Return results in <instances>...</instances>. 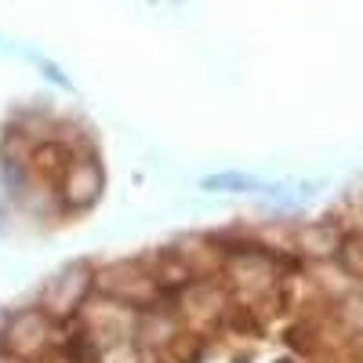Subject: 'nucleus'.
I'll return each mask as SVG.
<instances>
[{
    "label": "nucleus",
    "mask_w": 363,
    "mask_h": 363,
    "mask_svg": "<svg viewBox=\"0 0 363 363\" xmlns=\"http://www.w3.org/2000/svg\"><path fill=\"white\" fill-rule=\"evenodd\" d=\"M174 309H178V320H182V327H186V330L211 338L222 327L225 313L233 309V298H229L222 277H196L186 291L178 294V306Z\"/></svg>",
    "instance_id": "4"
},
{
    "label": "nucleus",
    "mask_w": 363,
    "mask_h": 363,
    "mask_svg": "<svg viewBox=\"0 0 363 363\" xmlns=\"http://www.w3.org/2000/svg\"><path fill=\"white\" fill-rule=\"evenodd\" d=\"M95 291L109 294L116 301H124L131 309H149V306H178V298H167L153 272H149L145 258H120V262H106L95 265Z\"/></svg>",
    "instance_id": "2"
},
{
    "label": "nucleus",
    "mask_w": 363,
    "mask_h": 363,
    "mask_svg": "<svg viewBox=\"0 0 363 363\" xmlns=\"http://www.w3.org/2000/svg\"><path fill=\"white\" fill-rule=\"evenodd\" d=\"M200 189L203 193H258L262 182L244 171H215L200 178Z\"/></svg>",
    "instance_id": "13"
},
{
    "label": "nucleus",
    "mask_w": 363,
    "mask_h": 363,
    "mask_svg": "<svg viewBox=\"0 0 363 363\" xmlns=\"http://www.w3.org/2000/svg\"><path fill=\"white\" fill-rule=\"evenodd\" d=\"M58 338H62V323L51 320L40 306H22L0 323V352L18 363H44Z\"/></svg>",
    "instance_id": "1"
},
{
    "label": "nucleus",
    "mask_w": 363,
    "mask_h": 363,
    "mask_svg": "<svg viewBox=\"0 0 363 363\" xmlns=\"http://www.w3.org/2000/svg\"><path fill=\"white\" fill-rule=\"evenodd\" d=\"M135 320H138V309L124 306V301H116V298H109V294H99V291L84 301V309H80V316H77V323L87 330L91 338H95L99 349L131 342Z\"/></svg>",
    "instance_id": "6"
},
{
    "label": "nucleus",
    "mask_w": 363,
    "mask_h": 363,
    "mask_svg": "<svg viewBox=\"0 0 363 363\" xmlns=\"http://www.w3.org/2000/svg\"><path fill=\"white\" fill-rule=\"evenodd\" d=\"M0 363H18V359H11V356H4V352H0Z\"/></svg>",
    "instance_id": "17"
},
{
    "label": "nucleus",
    "mask_w": 363,
    "mask_h": 363,
    "mask_svg": "<svg viewBox=\"0 0 363 363\" xmlns=\"http://www.w3.org/2000/svg\"><path fill=\"white\" fill-rule=\"evenodd\" d=\"M330 313H335V320L342 323V330H345L349 338H359L363 335V287H356L352 294H345Z\"/></svg>",
    "instance_id": "14"
},
{
    "label": "nucleus",
    "mask_w": 363,
    "mask_h": 363,
    "mask_svg": "<svg viewBox=\"0 0 363 363\" xmlns=\"http://www.w3.org/2000/svg\"><path fill=\"white\" fill-rule=\"evenodd\" d=\"M352 218H356V233H363V193L352 200Z\"/></svg>",
    "instance_id": "15"
},
{
    "label": "nucleus",
    "mask_w": 363,
    "mask_h": 363,
    "mask_svg": "<svg viewBox=\"0 0 363 363\" xmlns=\"http://www.w3.org/2000/svg\"><path fill=\"white\" fill-rule=\"evenodd\" d=\"M106 193V171L99 164L95 153H80L69 157V164L62 167V174L55 178V200L69 215H84L91 211Z\"/></svg>",
    "instance_id": "5"
},
{
    "label": "nucleus",
    "mask_w": 363,
    "mask_h": 363,
    "mask_svg": "<svg viewBox=\"0 0 363 363\" xmlns=\"http://www.w3.org/2000/svg\"><path fill=\"white\" fill-rule=\"evenodd\" d=\"M335 262H338V269L345 272L349 280H356V284L363 287V233L345 229L342 244H338V251H335Z\"/></svg>",
    "instance_id": "12"
},
{
    "label": "nucleus",
    "mask_w": 363,
    "mask_h": 363,
    "mask_svg": "<svg viewBox=\"0 0 363 363\" xmlns=\"http://www.w3.org/2000/svg\"><path fill=\"white\" fill-rule=\"evenodd\" d=\"M69 149L58 142V138H48V142H37L33 145V157H29V171L33 174H40L44 182H51L55 186V178L62 174V167L69 164Z\"/></svg>",
    "instance_id": "11"
},
{
    "label": "nucleus",
    "mask_w": 363,
    "mask_h": 363,
    "mask_svg": "<svg viewBox=\"0 0 363 363\" xmlns=\"http://www.w3.org/2000/svg\"><path fill=\"white\" fill-rule=\"evenodd\" d=\"M171 247L182 255V262H186L196 277H222L225 251L215 244V236H211V233H178L171 240Z\"/></svg>",
    "instance_id": "9"
},
{
    "label": "nucleus",
    "mask_w": 363,
    "mask_h": 363,
    "mask_svg": "<svg viewBox=\"0 0 363 363\" xmlns=\"http://www.w3.org/2000/svg\"><path fill=\"white\" fill-rule=\"evenodd\" d=\"M91 294H95V265L84 258H73L40 284L37 306L58 323H73Z\"/></svg>",
    "instance_id": "3"
},
{
    "label": "nucleus",
    "mask_w": 363,
    "mask_h": 363,
    "mask_svg": "<svg viewBox=\"0 0 363 363\" xmlns=\"http://www.w3.org/2000/svg\"><path fill=\"white\" fill-rule=\"evenodd\" d=\"M145 258V265H149V272H153V280H157V287L167 294V298H178L182 291H186L193 280H196V272L182 262V255L167 244V247H157V251H149V255H142Z\"/></svg>",
    "instance_id": "10"
},
{
    "label": "nucleus",
    "mask_w": 363,
    "mask_h": 363,
    "mask_svg": "<svg viewBox=\"0 0 363 363\" xmlns=\"http://www.w3.org/2000/svg\"><path fill=\"white\" fill-rule=\"evenodd\" d=\"M182 330H186V327H182L174 306H149V309H138L131 345L142 352V359H160L178 342Z\"/></svg>",
    "instance_id": "7"
},
{
    "label": "nucleus",
    "mask_w": 363,
    "mask_h": 363,
    "mask_svg": "<svg viewBox=\"0 0 363 363\" xmlns=\"http://www.w3.org/2000/svg\"><path fill=\"white\" fill-rule=\"evenodd\" d=\"M352 352H356V363H363V335L352 338Z\"/></svg>",
    "instance_id": "16"
},
{
    "label": "nucleus",
    "mask_w": 363,
    "mask_h": 363,
    "mask_svg": "<svg viewBox=\"0 0 363 363\" xmlns=\"http://www.w3.org/2000/svg\"><path fill=\"white\" fill-rule=\"evenodd\" d=\"M345 229L335 218H320V222H301L291 229V255L306 258V262H330L342 244Z\"/></svg>",
    "instance_id": "8"
}]
</instances>
